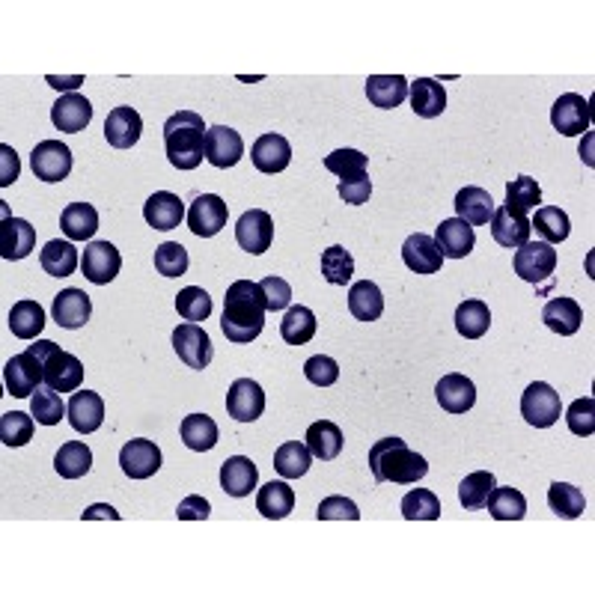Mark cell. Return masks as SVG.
I'll return each mask as SVG.
<instances>
[{
    "mask_svg": "<svg viewBox=\"0 0 595 595\" xmlns=\"http://www.w3.org/2000/svg\"><path fill=\"white\" fill-rule=\"evenodd\" d=\"M557 271V250L548 241H527L515 250V274L527 283H542Z\"/></svg>",
    "mask_w": 595,
    "mask_h": 595,
    "instance_id": "cell-7",
    "label": "cell"
},
{
    "mask_svg": "<svg viewBox=\"0 0 595 595\" xmlns=\"http://www.w3.org/2000/svg\"><path fill=\"white\" fill-rule=\"evenodd\" d=\"M542 322L560 337H575L584 325V310L572 298H551L542 310Z\"/></svg>",
    "mask_w": 595,
    "mask_h": 595,
    "instance_id": "cell-28",
    "label": "cell"
},
{
    "mask_svg": "<svg viewBox=\"0 0 595 595\" xmlns=\"http://www.w3.org/2000/svg\"><path fill=\"white\" fill-rule=\"evenodd\" d=\"M39 262H42L45 274H51V277H69V274H75V268L81 265V256H78L75 241H60V238H54V241H48V244L42 247Z\"/></svg>",
    "mask_w": 595,
    "mask_h": 595,
    "instance_id": "cell-36",
    "label": "cell"
},
{
    "mask_svg": "<svg viewBox=\"0 0 595 595\" xmlns=\"http://www.w3.org/2000/svg\"><path fill=\"white\" fill-rule=\"evenodd\" d=\"M402 515L408 521H438L441 518V500L426 488H411L402 497Z\"/></svg>",
    "mask_w": 595,
    "mask_h": 595,
    "instance_id": "cell-50",
    "label": "cell"
},
{
    "mask_svg": "<svg viewBox=\"0 0 595 595\" xmlns=\"http://www.w3.org/2000/svg\"><path fill=\"white\" fill-rule=\"evenodd\" d=\"M316 518H319V521H357V518H360V509H357L355 500L334 494V497H325V500L319 503Z\"/></svg>",
    "mask_w": 595,
    "mask_h": 595,
    "instance_id": "cell-58",
    "label": "cell"
},
{
    "mask_svg": "<svg viewBox=\"0 0 595 595\" xmlns=\"http://www.w3.org/2000/svg\"><path fill=\"white\" fill-rule=\"evenodd\" d=\"M488 512L497 521H521L527 515V497L518 488H497L488 494Z\"/></svg>",
    "mask_w": 595,
    "mask_h": 595,
    "instance_id": "cell-46",
    "label": "cell"
},
{
    "mask_svg": "<svg viewBox=\"0 0 595 595\" xmlns=\"http://www.w3.org/2000/svg\"><path fill=\"white\" fill-rule=\"evenodd\" d=\"M93 119V105L81 96V93H66L57 99V105L51 108V122L57 131L66 134H78L90 125Z\"/></svg>",
    "mask_w": 595,
    "mask_h": 595,
    "instance_id": "cell-24",
    "label": "cell"
},
{
    "mask_svg": "<svg viewBox=\"0 0 595 595\" xmlns=\"http://www.w3.org/2000/svg\"><path fill=\"white\" fill-rule=\"evenodd\" d=\"M42 366H45V387L57 393H72L84 381V363L75 355L63 352L60 346L42 360Z\"/></svg>",
    "mask_w": 595,
    "mask_h": 595,
    "instance_id": "cell-13",
    "label": "cell"
},
{
    "mask_svg": "<svg viewBox=\"0 0 595 595\" xmlns=\"http://www.w3.org/2000/svg\"><path fill=\"white\" fill-rule=\"evenodd\" d=\"M122 268V253L111 241H90L81 256V271L90 283L108 286Z\"/></svg>",
    "mask_w": 595,
    "mask_h": 595,
    "instance_id": "cell-9",
    "label": "cell"
},
{
    "mask_svg": "<svg viewBox=\"0 0 595 595\" xmlns=\"http://www.w3.org/2000/svg\"><path fill=\"white\" fill-rule=\"evenodd\" d=\"M218 438H221L218 423H215L209 414H188V417L182 420V441H185L188 450H194V453H209V450H215Z\"/></svg>",
    "mask_w": 595,
    "mask_h": 595,
    "instance_id": "cell-37",
    "label": "cell"
},
{
    "mask_svg": "<svg viewBox=\"0 0 595 595\" xmlns=\"http://www.w3.org/2000/svg\"><path fill=\"white\" fill-rule=\"evenodd\" d=\"M93 518H114V521H117L119 512L114 506H108V503H93V506L84 512V521H93Z\"/></svg>",
    "mask_w": 595,
    "mask_h": 595,
    "instance_id": "cell-63",
    "label": "cell"
},
{
    "mask_svg": "<svg viewBox=\"0 0 595 595\" xmlns=\"http://www.w3.org/2000/svg\"><path fill=\"white\" fill-rule=\"evenodd\" d=\"M453 206H456V218H462L471 227H485L494 218V200H491V194L485 188H476V185L462 188L456 194V203Z\"/></svg>",
    "mask_w": 595,
    "mask_h": 595,
    "instance_id": "cell-29",
    "label": "cell"
},
{
    "mask_svg": "<svg viewBox=\"0 0 595 595\" xmlns=\"http://www.w3.org/2000/svg\"><path fill=\"white\" fill-rule=\"evenodd\" d=\"M280 337L289 346H307L316 337V313L310 307H289L280 322Z\"/></svg>",
    "mask_w": 595,
    "mask_h": 595,
    "instance_id": "cell-40",
    "label": "cell"
},
{
    "mask_svg": "<svg viewBox=\"0 0 595 595\" xmlns=\"http://www.w3.org/2000/svg\"><path fill=\"white\" fill-rule=\"evenodd\" d=\"M36 244V230L21 221V218H9L6 206H3V224H0V256L15 262L24 259Z\"/></svg>",
    "mask_w": 595,
    "mask_h": 595,
    "instance_id": "cell-25",
    "label": "cell"
},
{
    "mask_svg": "<svg viewBox=\"0 0 595 595\" xmlns=\"http://www.w3.org/2000/svg\"><path fill=\"white\" fill-rule=\"evenodd\" d=\"M45 328V310L39 301H18L9 310V331L18 340H36Z\"/></svg>",
    "mask_w": 595,
    "mask_h": 595,
    "instance_id": "cell-39",
    "label": "cell"
},
{
    "mask_svg": "<svg viewBox=\"0 0 595 595\" xmlns=\"http://www.w3.org/2000/svg\"><path fill=\"white\" fill-rule=\"evenodd\" d=\"M259 482V471L247 456H233L221 465V488L230 497H247Z\"/></svg>",
    "mask_w": 595,
    "mask_h": 595,
    "instance_id": "cell-34",
    "label": "cell"
},
{
    "mask_svg": "<svg viewBox=\"0 0 595 595\" xmlns=\"http://www.w3.org/2000/svg\"><path fill=\"white\" fill-rule=\"evenodd\" d=\"M236 241L241 250H247L253 256L265 253L271 247V241H274V221H271V215L262 212V209L244 212L236 224Z\"/></svg>",
    "mask_w": 595,
    "mask_h": 595,
    "instance_id": "cell-14",
    "label": "cell"
},
{
    "mask_svg": "<svg viewBox=\"0 0 595 595\" xmlns=\"http://www.w3.org/2000/svg\"><path fill=\"white\" fill-rule=\"evenodd\" d=\"M349 313L357 322H378L384 313V295L372 280H357L349 289Z\"/></svg>",
    "mask_w": 595,
    "mask_h": 595,
    "instance_id": "cell-35",
    "label": "cell"
},
{
    "mask_svg": "<svg viewBox=\"0 0 595 595\" xmlns=\"http://www.w3.org/2000/svg\"><path fill=\"white\" fill-rule=\"evenodd\" d=\"M337 191H340V197L349 206H363L369 200V194H372V179L366 176V179H355V182H340Z\"/></svg>",
    "mask_w": 595,
    "mask_h": 595,
    "instance_id": "cell-61",
    "label": "cell"
},
{
    "mask_svg": "<svg viewBox=\"0 0 595 595\" xmlns=\"http://www.w3.org/2000/svg\"><path fill=\"white\" fill-rule=\"evenodd\" d=\"M310 465H313V456H310L307 444H301V441H286L274 453V471L283 476V479L304 476L310 471Z\"/></svg>",
    "mask_w": 595,
    "mask_h": 595,
    "instance_id": "cell-45",
    "label": "cell"
},
{
    "mask_svg": "<svg viewBox=\"0 0 595 595\" xmlns=\"http://www.w3.org/2000/svg\"><path fill=\"white\" fill-rule=\"evenodd\" d=\"M227 203L218 194H200L188 209V230L197 238L218 236L227 227Z\"/></svg>",
    "mask_w": 595,
    "mask_h": 595,
    "instance_id": "cell-8",
    "label": "cell"
},
{
    "mask_svg": "<svg viewBox=\"0 0 595 595\" xmlns=\"http://www.w3.org/2000/svg\"><path fill=\"white\" fill-rule=\"evenodd\" d=\"M435 241H438L444 259H465L476 244L474 227L465 224L462 218H447V221H441V227L435 230Z\"/></svg>",
    "mask_w": 595,
    "mask_h": 595,
    "instance_id": "cell-26",
    "label": "cell"
},
{
    "mask_svg": "<svg viewBox=\"0 0 595 595\" xmlns=\"http://www.w3.org/2000/svg\"><path fill=\"white\" fill-rule=\"evenodd\" d=\"M402 259L414 274H438L441 265H444V253H441L438 241H435V236H426V233H414V236L405 238Z\"/></svg>",
    "mask_w": 595,
    "mask_h": 595,
    "instance_id": "cell-19",
    "label": "cell"
},
{
    "mask_svg": "<svg viewBox=\"0 0 595 595\" xmlns=\"http://www.w3.org/2000/svg\"><path fill=\"white\" fill-rule=\"evenodd\" d=\"M435 399L444 411L450 414H465L476 405L474 381L462 372H450L435 384Z\"/></svg>",
    "mask_w": 595,
    "mask_h": 595,
    "instance_id": "cell-18",
    "label": "cell"
},
{
    "mask_svg": "<svg viewBox=\"0 0 595 595\" xmlns=\"http://www.w3.org/2000/svg\"><path fill=\"white\" fill-rule=\"evenodd\" d=\"M250 158H253V167L259 173H283L292 161V146L286 137L280 134H262L253 146H250Z\"/></svg>",
    "mask_w": 595,
    "mask_h": 595,
    "instance_id": "cell-21",
    "label": "cell"
},
{
    "mask_svg": "<svg viewBox=\"0 0 595 595\" xmlns=\"http://www.w3.org/2000/svg\"><path fill=\"white\" fill-rule=\"evenodd\" d=\"M42 381H45V366L33 352H21V355L9 357L6 366H3L6 393H12L15 399L33 396L42 387Z\"/></svg>",
    "mask_w": 595,
    "mask_h": 595,
    "instance_id": "cell-5",
    "label": "cell"
},
{
    "mask_svg": "<svg viewBox=\"0 0 595 595\" xmlns=\"http://www.w3.org/2000/svg\"><path fill=\"white\" fill-rule=\"evenodd\" d=\"M566 423L572 429V435L578 438H590L595 432V399L593 396H584V399H575L566 411Z\"/></svg>",
    "mask_w": 595,
    "mask_h": 595,
    "instance_id": "cell-56",
    "label": "cell"
},
{
    "mask_svg": "<svg viewBox=\"0 0 595 595\" xmlns=\"http://www.w3.org/2000/svg\"><path fill=\"white\" fill-rule=\"evenodd\" d=\"M366 99L381 111H393L408 99V81L402 75H369Z\"/></svg>",
    "mask_w": 595,
    "mask_h": 595,
    "instance_id": "cell-30",
    "label": "cell"
},
{
    "mask_svg": "<svg viewBox=\"0 0 595 595\" xmlns=\"http://www.w3.org/2000/svg\"><path fill=\"white\" fill-rule=\"evenodd\" d=\"M244 155V140L230 125H212L206 131V161L218 170L236 167Z\"/></svg>",
    "mask_w": 595,
    "mask_h": 595,
    "instance_id": "cell-12",
    "label": "cell"
},
{
    "mask_svg": "<svg viewBox=\"0 0 595 595\" xmlns=\"http://www.w3.org/2000/svg\"><path fill=\"white\" fill-rule=\"evenodd\" d=\"M143 218L152 230H161V233L176 230L185 218V203L170 191H155L143 206Z\"/></svg>",
    "mask_w": 595,
    "mask_h": 595,
    "instance_id": "cell-23",
    "label": "cell"
},
{
    "mask_svg": "<svg viewBox=\"0 0 595 595\" xmlns=\"http://www.w3.org/2000/svg\"><path fill=\"white\" fill-rule=\"evenodd\" d=\"M206 125L194 111H179L164 122V152L176 170H197L206 158Z\"/></svg>",
    "mask_w": 595,
    "mask_h": 595,
    "instance_id": "cell-3",
    "label": "cell"
},
{
    "mask_svg": "<svg viewBox=\"0 0 595 595\" xmlns=\"http://www.w3.org/2000/svg\"><path fill=\"white\" fill-rule=\"evenodd\" d=\"M209 512H212L209 500H206V497H200V494H191V497H185V500L179 503L176 518H179V521H206V518H209Z\"/></svg>",
    "mask_w": 595,
    "mask_h": 595,
    "instance_id": "cell-60",
    "label": "cell"
},
{
    "mask_svg": "<svg viewBox=\"0 0 595 595\" xmlns=\"http://www.w3.org/2000/svg\"><path fill=\"white\" fill-rule=\"evenodd\" d=\"M30 414L39 426H57L63 420V414H69V405L60 399L57 390L51 387H39L33 396H30Z\"/></svg>",
    "mask_w": 595,
    "mask_h": 595,
    "instance_id": "cell-48",
    "label": "cell"
},
{
    "mask_svg": "<svg viewBox=\"0 0 595 595\" xmlns=\"http://www.w3.org/2000/svg\"><path fill=\"white\" fill-rule=\"evenodd\" d=\"M408 99L411 111L423 119H435L447 111V93L435 78H417L414 84H408Z\"/></svg>",
    "mask_w": 595,
    "mask_h": 595,
    "instance_id": "cell-27",
    "label": "cell"
},
{
    "mask_svg": "<svg viewBox=\"0 0 595 595\" xmlns=\"http://www.w3.org/2000/svg\"><path fill=\"white\" fill-rule=\"evenodd\" d=\"M366 167H369V161H366V155L357 152V149H337V152L325 155V170L334 173L340 182L366 179V176H369Z\"/></svg>",
    "mask_w": 595,
    "mask_h": 595,
    "instance_id": "cell-47",
    "label": "cell"
},
{
    "mask_svg": "<svg viewBox=\"0 0 595 595\" xmlns=\"http://www.w3.org/2000/svg\"><path fill=\"white\" fill-rule=\"evenodd\" d=\"M143 119L134 108H114L105 119V137L114 149H131L140 140Z\"/></svg>",
    "mask_w": 595,
    "mask_h": 595,
    "instance_id": "cell-31",
    "label": "cell"
},
{
    "mask_svg": "<svg viewBox=\"0 0 595 595\" xmlns=\"http://www.w3.org/2000/svg\"><path fill=\"white\" fill-rule=\"evenodd\" d=\"M542 203V188L536 185V179L530 176H518L506 185V206L518 209V212H530V209H539Z\"/></svg>",
    "mask_w": 595,
    "mask_h": 595,
    "instance_id": "cell-54",
    "label": "cell"
},
{
    "mask_svg": "<svg viewBox=\"0 0 595 595\" xmlns=\"http://www.w3.org/2000/svg\"><path fill=\"white\" fill-rule=\"evenodd\" d=\"M265 313H268V307H265L262 286L253 280H236V283H230L227 298H224L221 331L230 343L247 346L262 334Z\"/></svg>",
    "mask_w": 595,
    "mask_h": 595,
    "instance_id": "cell-1",
    "label": "cell"
},
{
    "mask_svg": "<svg viewBox=\"0 0 595 595\" xmlns=\"http://www.w3.org/2000/svg\"><path fill=\"white\" fill-rule=\"evenodd\" d=\"M60 227L69 241H87L99 230V212L90 203H69L60 215Z\"/></svg>",
    "mask_w": 595,
    "mask_h": 595,
    "instance_id": "cell-38",
    "label": "cell"
},
{
    "mask_svg": "<svg viewBox=\"0 0 595 595\" xmlns=\"http://www.w3.org/2000/svg\"><path fill=\"white\" fill-rule=\"evenodd\" d=\"M54 468L63 479H81L90 474L93 468V450L84 441H69L57 450L54 456Z\"/></svg>",
    "mask_w": 595,
    "mask_h": 595,
    "instance_id": "cell-41",
    "label": "cell"
},
{
    "mask_svg": "<svg viewBox=\"0 0 595 595\" xmlns=\"http://www.w3.org/2000/svg\"><path fill=\"white\" fill-rule=\"evenodd\" d=\"M119 468L128 479H149L161 471V450L155 447V441L134 438L119 450Z\"/></svg>",
    "mask_w": 595,
    "mask_h": 595,
    "instance_id": "cell-11",
    "label": "cell"
},
{
    "mask_svg": "<svg viewBox=\"0 0 595 595\" xmlns=\"http://www.w3.org/2000/svg\"><path fill=\"white\" fill-rule=\"evenodd\" d=\"M304 441H307L310 456L319 459V462H334V459L343 453V432H340V426L331 423V420L313 423V426L307 429V438H304Z\"/></svg>",
    "mask_w": 595,
    "mask_h": 595,
    "instance_id": "cell-32",
    "label": "cell"
},
{
    "mask_svg": "<svg viewBox=\"0 0 595 595\" xmlns=\"http://www.w3.org/2000/svg\"><path fill=\"white\" fill-rule=\"evenodd\" d=\"M69 423L81 435L99 432L102 423H105V402H102V396L93 393V390H78L69 399Z\"/></svg>",
    "mask_w": 595,
    "mask_h": 595,
    "instance_id": "cell-22",
    "label": "cell"
},
{
    "mask_svg": "<svg viewBox=\"0 0 595 595\" xmlns=\"http://www.w3.org/2000/svg\"><path fill=\"white\" fill-rule=\"evenodd\" d=\"M48 84L54 87V90H75V87H81L84 84V78L81 75H75V78H48Z\"/></svg>",
    "mask_w": 595,
    "mask_h": 595,
    "instance_id": "cell-64",
    "label": "cell"
},
{
    "mask_svg": "<svg viewBox=\"0 0 595 595\" xmlns=\"http://www.w3.org/2000/svg\"><path fill=\"white\" fill-rule=\"evenodd\" d=\"M265 411V393L253 378H238L227 393V414L238 423H253Z\"/></svg>",
    "mask_w": 595,
    "mask_h": 595,
    "instance_id": "cell-15",
    "label": "cell"
},
{
    "mask_svg": "<svg viewBox=\"0 0 595 595\" xmlns=\"http://www.w3.org/2000/svg\"><path fill=\"white\" fill-rule=\"evenodd\" d=\"M530 230H536L539 241L560 244V241L569 238L572 224H569V215H566L560 206H539V209H536V218H533V224H530Z\"/></svg>",
    "mask_w": 595,
    "mask_h": 595,
    "instance_id": "cell-43",
    "label": "cell"
},
{
    "mask_svg": "<svg viewBox=\"0 0 595 595\" xmlns=\"http://www.w3.org/2000/svg\"><path fill=\"white\" fill-rule=\"evenodd\" d=\"M304 375H307V381L316 384V387H331V384H337V378H340V366H337L334 357L313 355L304 363Z\"/></svg>",
    "mask_w": 595,
    "mask_h": 595,
    "instance_id": "cell-57",
    "label": "cell"
},
{
    "mask_svg": "<svg viewBox=\"0 0 595 595\" xmlns=\"http://www.w3.org/2000/svg\"><path fill=\"white\" fill-rule=\"evenodd\" d=\"M530 221H527V215L524 212H518V209H512V206H500V209H494V218H491V236L494 241L500 244V247H509V250H518L521 244H527L530 241Z\"/></svg>",
    "mask_w": 595,
    "mask_h": 595,
    "instance_id": "cell-20",
    "label": "cell"
},
{
    "mask_svg": "<svg viewBox=\"0 0 595 595\" xmlns=\"http://www.w3.org/2000/svg\"><path fill=\"white\" fill-rule=\"evenodd\" d=\"M322 277L331 286H346L355 277V259L343 244H334L322 253Z\"/></svg>",
    "mask_w": 595,
    "mask_h": 595,
    "instance_id": "cell-49",
    "label": "cell"
},
{
    "mask_svg": "<svg viewBox=\"0 0 595 595\" xmlns=\"http://www.w3.org/2000/svg\"><path fill=\"white\" fill-rule=\"evenodd\" d=\"M488 325H491V310H488L485 301L468 298V301H462V304L456 307V331H459L465 340H479V337H485Z\"/></svg>",
    "mask_w": 595,
    "mask_h": 595,
    "instance_id": "cell-42",
    "label": "cell"
},
{
    "mask_svg": "<svg viewBox=\"0 0 595 595\" xmlns=\"http://www.w3.org/2000/svg\"><path fill=\"white\" fill-rule=\"evenodd\" d=\"M176 310H179V316H182L185 322L200 325V322H206V319L212 316V298H209L206 289L188 286V289H182V292L176 295Z\"/></svg>",
    "mask_w": 595,
    "mask_h": 595,
    "instance_id": "cell-51",
    "label": "cell"
},
{
    "mask_svg": "<svg viewBox=\"0 0 595 595\" xmlns=\"http://www.w3.org/2000/svg\"><path fill=\"white\" fill-rule=\"evenodd\" d=\"M155 271L164 277H182L188 271V250L179 241H164L155 247Z\"/></svg>",
    "mask_w": 595,
    "mask_h": 595,
    "instance_id": "cell-55",
    "label": "cell"
},
{
    "mask_svg": "<svg viewBox=\"0 0 595 595\" xmlns=\"http://www.w3.org/2000/svg\"><path fill=\"white\" fill-rule=\"evenodd\" d=\"M173 349L188 369H206L215 355L209 334L194 322H185L173 331Z\"/></svg>",
    "mask_w": 595,
    "mask_h": 595,
    "instance_id": "cell-10",
    "label": "cell"
},
{
    "mask_svg": "<svg viewBox=\"0 0 595 595\" xmlns=\"http://www.w3.org/2000/svg\"><path fill=\"white\" fill-rule=\"evenodd\" d=\"M54 322L66 331H78L90 322L93 316V301L84 289H63L57 298H54Z\"/></svg>",
    "mask_w": 595,
    "mask_h": 595,
    "instance_id": "cell-17",
    "label": "cell"
},
{
    "mask_svg": "<svg viewBox=\"0 0 595 595\" xmlns=\"http://www.w3.org/2000/svg\"><path fill=\"white\" fill-rule=\"evenodd\" d=\"M256 509L268 518V521H280L295 509V491L289 482L283 479H271L268 485L259 488L256 494Z\"/></svg>",
    "mask_w": 595,
    "mask_h": 595,
    "instance_id": "cell-33",
    "label": "cell"
},
{
    "mask_svg": "<svg viewBox=\"0 0 595 595\" xmlns=\"http://www.w3.org/2000/svg\"><path fill=\"white\" fill-rule=\"evenodd\" d=\"M551 125L566 137L584 134L590 128V102L578 93H563L551 108Z\"/></svg>",
    "mask_w": 595,
    "mask_h": 595,
    "instance_id": "cell-16",
    "label": "cell"
},
{
    "mask_svg": "<svg viewBox=\"0 0 595 595\" xmlns=\"http://www.w3.org/2000/svg\"><path fill=\"white\" fill-rule=\"evenodd\" d=\"M548 506H551V512H554L557 518L575 521V518L584 515L587 497H584L581 488H575V485H569V482H554V485L548 488Z\"/></svg>",
    "mask_w": 595,
    "mask_h": 595,
    "instance_id": "cell-44",
    "label": "cell"
},
{
    "mask_svg": "<svg viewBox=\"0 0 595 595\" xmlns=\"http://www.w3.org/2000/svg\"><path fill=\"white\" fill-rule=\"evenodd\" d=\"M369 471L378 485H414L429 474V462L414 453L402 438H381L369 447Z\"/></svg>",
    "mask_w": 595,
    "mask_h": 595,
    "instance_id": "cell-2",
    "label": "cell"
},
{
    "mask_svg": "<svg viewBox=\"0 0 595 595\" xmlns=\"http://www.w3.org/2000/svg\"><path fill=\"white\" fill-rule=\"evenodd\" d=\"M259 286H262V295H265V307L271 313H280V310H286L292 304V286L283 277L268 274V277L259 280Z\"/></svg>",
    "mask_w": 595,
    "mask_h": 595,
    "instance_id": "cell-59",
    "label": "cell"
},
{
    "mask_svg": "<svg viewBox=\"0 0 595 595\" xmlns=\"http://www.w3.org/2000/svg\"><path fill=\"white\" fill-rule=\"evenodd\" d=\"M0 441L6 447H24L33 441V414L9 411L0 417Z\"/></svg>",
    "mask_w": 595,
    "mask_h": 595,
    "instance_id": "cell-53",
    "label": "cell"
},
{
    "mask_svg": "<svg viewBox=\"0 0 595 595\" xmlns=\"http://www.w3.org/2000/svg\"><path fill=\"white\" fill-rule=\"evenodd\" d=\"M497 479L491 471H476V474H468L462 479L459 485V500L465 509H482L488 503V494L494 491Z\"/></svg>",
    "mask_w": 595,
    "mask_h": 595,
    "instance_id": "cell-52",
    "label": "cell"
},
{
    "mask_svg": "<svg viewBox=\"0 0 595 595\" xmlns=\"http://www.w3.org/2000/svg\"><path fill=\"white\" fill-rule=\"evenodd\" d=\"M72 164H75L72 149L66 143H60V140H42L30 152V167H33L36 179H42V182H63V179H69Z\"/></svg>",
    "mask_w": 595,
    "mask_h": 595,
    "instance_id": "cell-6",
    "label": "cell"
},
{
    "mask_svg": "<svg viewBox=\"0 0 595 595\" xmlns=\"http://www.w3.org/2000/svg\"><path fill=\"white\" fill-rule=\"evenodd\" d=\"M0 155H3V167H0V185L3 188H9L15 179H18V155H15V149L12 146H0Z\"/></svg>",
    "mask_w": 595,
    "mask_h": 595,
    "instance_id": "cell-62",
    "label": "cell"
},
{
    "mask_svg": "<svg viewBox=\"0 0 595 595\" xmlns=\"http://www.w3.org/2000/svg\"><path fill=\"white\" fill-rule=\"evenodd\" d=\"M563 405H560V393L545 384V381H533L524 396H521V417L536 426V429H548L560 420Z\"/></svg>",
    "mask_w": 595,
    "mask_h": 595,
    "instance_id": "cell-4",
    "label": "cell"
}]
</instances>
